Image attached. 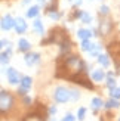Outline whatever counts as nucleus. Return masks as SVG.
I'll list each match as a JSON object with an SVG mask.
<instances>
[{
  "label": "nucleus",
  "instance_id": "nucleus-11",
  "mask_svg": "<svg viewBox=\"0 0 120 121\" xmlns=\"http://www.w3.org/2000/svg\"><path fill=\"white\" fill-rule=\"evenodd\" d=\"M105 86L108 87V89H113V87H116L117 86V81H116V77H114V72L113 71H108L105 74Z\"/></svg>",
  "mask_w": 120,
  "mask_h": 121
},
{
  "label": "nucleus",
  "instance_id": "nucleus-23",
  "mask_svg": "<svg viewBox=\"0 0 120 121\" xmlns=\"http://www.w3.org/2000/svg\"><path fill=\"white\" fill-rule=\"evenodd\" d=\"M76 118L79 120V121H83L86 118V108H83V106H80L79 109H77V115H76Z\"/></svg>",
  "mask_w": 120,
  "mask_h": 121
},
{
  "label": "nucleus",
  "instance_id": "nucleus-27",
  "mask_svg": "<svg viewBox=\"0 0 120 121\" xmlns=\"http://www.w3.org/2000/svg\"><path fill=\"white\" fill-rule=\"evenodd\" d=\"M47 13H49V18H51V19H53V21H58L59 18H61V13H59V12L51 10V12H47Z\"/></svg>",
  "mask_w": 120,
  "mask_h": 121
},
{
  "label": "nucleus",
  "instance_id": "nucleus-2",
  "mask_svg": "<svg viewBox=\"0 0 120 121\" xmlns=\"http://www.w3.org/2000/svg\"><path fill=\"white\" fill-rule=\"evenodd\" d=\"M53 99L58 104H67L70 100V90L64 86H58L53 90Z\"/></svg>",
  "mask_w": 120,
  "mask_h": 121
},
{
  "label": "nucleus",
  "instance_id": "nucleus-25",
  "mask_svg": "<svg viewBox=\"0 0 120 121\" xmlns=\"http://www.w3.org/2000/svg\"><path fill=\"white\" fill-rule=\"evenodd\" d=\"M110 98H113V99H120V87H113V89H110Z\"/></svg>",
  "mask_w": 120,
  "mask_h": 121
},
{
  "label": "nucleus",
  "instance_id": "nucleus-1",
  "mask_svg": "<svg viewBox=\"0 0 120 121\" xmlns=\"http://www.w3.org/2000/svg\"><path fill=\"white\" fill-rule=\"evenodd\" d=\"M15 105V99L9 92L0 90V112H9Z\"/></svg>",
  "mask_w": 120,
  "mask_h": 121
},
{
  "label": "nucleus",
  "instance_id": "nucleus-21",
  "mask_svg": "<svg viewBox=\"0 0 120 121\" xmlns=\"http://www.w3.org/2000/svg\"><path fill=\"white\" fill-rule=\"evenodd\" d=\"M9 60H10V53H8L6 50L0 52V64H2V65H8Z\"/></svg>",
  "mask_w": 120,
  "mask_h": 121
},
{
  "label": "nucleus",
  "instance_id": "nucleus-32",
  "mask_svg": "<svg viewBox=\"0 0 120 121\" xmlns=\"http://www.w3.org/2000/svg\"><path fill=\"white\" fill-rule=\"evenodd\" d=\"M30 2H31V0H22V4H28Z\"/></svg>",
  "mask_w": 120,
  "mask_h": 121
},
{
  "label": "nucleus",
  "instance_id": "nucleus-37",
  "mask_svg": "<svg viewBox=\"0 0 120 121\" xmlns=\"http://www.w3.org/2000/svg\"><path fill=\"white\" fill-rule=\"evenodd\" d=\"M119 121H120V118H119Z\"/></svg>",
  "mask_w": 120,
  "mask_h": 121
},
{
  "label": "nucleus",
  "instance_id": "nucleus-33",
  "mask_svg": "<svg viewBox=\"0 0 120 121\" xmlns=\"http://www.w3.org/2000/svg\"><path fill=\"white\" fill-rule=\"evenodd\" d=\"M82 4V0H76V6H80Z\"/></svg>",
  "mask_w": 120,
  "mask_h": 121
},
{
  "label": "nucleus",
  "instance_id": "nucleus-29",
  "mask_svg": "<svg viewBox=\"0 0 120 121\" xmlns=\"http://www.w3.org/2000/svg\"><path fill=\"white\" fill-rule=\"evenodd\" d=\"M56 112H58V108H56L55 105H52V106L49 108V111H47V115H49V117H53V115H56Z\"/></svg>",
  "mask_w": 120,
  "mask_h": 121
},
{
  "label": "nucleus",
  "instance_id": "nucleus-3",
  "mask_svg": "<svg viewBox=\"0 0 120 121\" xmlns=\"http://www.w3.org/2000/svg\"><path fill=\"white\" fill-rule=\"evenodd\" d=\"M24 62H25L27 66H34L40 62V53H36V52H25L24 55Z\"/></svg>",
  "mask_w": 120,
  "mask_h": 121
},
{
  "label": "nucleus",
  "instance_id": "nucleus-31",
  "mask_svg": "<svg viewBox=\"0 0 120 121\" xmlns=\"http://www.w3.org/2000/svg\"><path fill=\"white\" fill-rule=\"evenodd\" d=\"M27 92H28V90L22 89V87H19V89H18V95H19V96H25V95H27Z\"/></svg>",
  "mask_w": 120,
  "mask_h": 121
},
{
  "label": "nucleus",
  "instance_id": "nucleus-18",
  "mask_svg": "<svg viewBox=\"0 0 120 121\" xmlns=\"http://www.w3.org/2000/svg\"><path fill=\"white\" fill-rule=\"evenodd\" d=\"M91 105H92V108H93V112H97L98 109H101V108L104 106V100L101 99V98H93L92 99V102H91Z\"/></svg>",
  "mask_w": 120,
  "mask_h": 121
},
{
  "label": "nucleus",
  "instance_id": "nucleus-16",
  "mask_svg": "<svg viewBox=\"0 0 120 121\" xmlns=\"http://www.w3.org/2000/svg\"><path fill=\"white\" fill-rule=\"evenodd\" d=\"M97 60H98V64L102 66V68H108L110 66V59L107 55H102V53H99V55L97 56Z\"/></svg>",
  "mask_w": 120,
  "mask_h": 121
},
{
  "label": "nucleus",
  "instance_id": "nucleus-7",
  "mask_svg": "<svg viewBox=\"0 0 120 121\" xmlns=\"http://www.w3.org/2000/svg\"><path fill=\"white\" fill-rule=\"evenodd\" d=\"M14 22H15L14 16L8 13V15H5L2 19H0V28H2L3 31H10V30L14 28Z\"/></svg>",
  "mask_w": 120,
  "mask_h": 121
},
{
  "label": "nucleus",
  "instance_id": "nucleus-15",
  "mask_svg": "<svg viewBox=\"0 0 120 121\" xmlns=\"http://www.w3.org/2000/svg\"><path fill=\"white\" fill-rule=\"evenodd\" d=\"M39 13H40V6H37V4H36V6H30V8L27 9V12H25L27 18H31V19L37 18Z\"/></svg>",
  "mask_w": 120,
  "mask_h": 121
},
{
  "label": "nucleus",
  "instance_id": "nucleus-10",
  "mask_svg": "<svg viewBox=\"0 0 120 121\" xmlns=\"http://www.w3.org/2000/svg\"><path fill=\"white\" fill-rule=\"evenodd\" d=\"M99 44H95V43H92L91 41V39H86V40H82V44H80V49L83 50V52H92L93 49H97Z\"/></svg>",
  "mask_w": 120,
  "mask_h": 121
},
{
  "label": "nucleus",
  "instance_id": "nucleus-13",
  "mask_svg": "<svg viewBox=\"0 0 120 121\" xmlns=\"http://www.w3.org/2000/svg\"><path fill=\"white\" fill-rule=\"evenodd\" d=\"M18 50L22 52V53L31 50V43H30L27 39H19L18 40Z\"/></svg>",
  "mask_w": 120,
  "mask_h": 121
},
{
  "label": "nucleus",
  "instance_id": "nucleus-28",
  "mask_svg": "<svg viewBox=\"0 0 120 121\" xmlns=\"http://www.w3.org/2000/svg\"><path fill=\"white\" fill-rule=\"evenodd\" d=\"M61 121H76V117H74V115H73L71 112H67V114L64 115V118H62Z\"/></svg>",
  "mask_w": 120,
  "mask_h": 121
},
{
  "label": "nucleus",
  "instance_id": "nucleus-5",
  "mask_svg": "<svg viewBox=\"0 0 120 121\" xmlns=\"http://www.w3.org/2000/svg\"><path fill=\"white\" fill-rule=\"evenodd\" d=\"M111 28H113V24L108 18L102 16V19L99 22V34L98 35H108L111 33Z\"/></svg>",
  "mask_w": 120,
  "mask_h": 121
},
{
  "label": "nucleus",
  "instance_id": "nucleus-35",
  "mask_svg": "<svg viewBox=\"0 0 120 121\" xmlns=\"http://www.w3.org/2000/svg\"><path fill=\"white\" fill-rule=\"evenodd\" d=\"M37 2H40V3H46L47 0H37Z\"/></svg>",
  "mask_w": 120,
  "mask_h": 121
},
{
  "label": "nucleus",
  "instance_id": "nucleus-8",
  "mask_svg": "<svg viewBox=\"0 0 120 121\" xmlns=\"http://www.w3.org/2000/svg\"><path fill=\"white\" fill-rule=\"evenodd\" d=\"M14 28H15L16 34H24V33L27 31L28 25H27V22H25L24 18H16L15 22H14Z\"/></svg>",
  "mask_w": 120,
  "mask_h": 121
},
{
  "label": "nucleus",
  "instance_id": "nucleus-17",
  "mask_svg": "<svg viewBox=\"0 0 120 121\" xmlns=\"http://www.w3.org/2000/svg\"><path fill=\"white\" fill-rule=\"evenodd\" d=\"M77 37L80 40H86V39H91L92 37V31L88 28H80L79 31H77Z\"/></svg>",
  "mask_w": 120,
  "mask_h": 121
},
{
  "label": "nucleus",
  "instance_id": "nucleus-26",
  "mask_svg": "<svg viewBox=\"0 0 120 121\" xmlns=\"http://www.w3.org/2000/svg\"><path fill=\"white\" fill-rule=\"evenodd\" d=\"M108 13H110V8H108V6H101V8H99V15L101 16H108Z\"/></svg>",
  "mask_w": 120,
  "mask_h": 121
},
{
  "label": "nucleus",
  "instance_id": "nucleus-14",
  "mask_svg": "<svg viewBox=\"0 0 120 121\" xmlns=\"http://www.w3.org/2000/svg\"><path fill=\"white\" fill-rule=\"evenodd\" d=\"M33 30L39 35H43L45 34V27H43V22H42L39 18H34V22H33Z\"/></svg>",
  "mask_w": 120,
  "mask_h": 121
},
{
  "label": "nucleus",
  "instance_id": "nucleus-19",
  "mask_svg": "<svg viewBox=\"0 0 120 121\" xmlns=\"http://www.w3.org/2000/svg\"><path fill=\"white\" fill-rule=\"evenodd\" d=\"M104 106L107 108V109H116V108H120V102H119V99L110 98V100H107L104 104Z\"/></svg>",
  "mask_w": 120,
  "mask_h": 121
},
{
  "label": "nucleus",
  "instance_id": "nucleus-4",
  "mask_svg": "<svg viewBox=\"0 0 120 121\" xmlns=\"http://www.w3.org/2000/svg\"><path fill=\"white\" fill-rule=\"evenodd\" d=\"M108 53L113 56V59H114L116 66H119V65H120V41L111 43V44L108 46Z\"/></svg>",
  "mask_w": 120,
  "mask_h": 121
},
{
  "label": "nucleus",
  "instance_id": "nucleus-22",
  "mask_svg": "<svg viewBox=\"0 0 120 121\" xmlns=\"http://www.w3.org/2000/svg\"><path fill=\"white\" fill-rule=\"evenodd\" d=\"M80 21H82L83 24H91V22H92V15L89 13V12H82Z\"/></svg>",
  "mask_w": 120,
  "mask_h": 121
},
{
  "label": "nucleus",
  "instance_id": "nucleus-34",
  "mask_svg": "<svg viewBox=\"0 0 120 121\" xmlns=\"http://www.w3.org/2000/svg\"><path fill=\"white\" fill-rule=\"evenodd\" d=\"M2 49H3V41L0 40V50H2Z\"/></svg>",
  "mask_w": 120,
  "mask_h": 121
},
{
  "label": "nucleus",
  "instance_id": "nucleus-6",
  "mask_svg": "<svg viewBox=\"0 0 120 121\" xmlns=\"http://www.w3.org/2000/svg\"><path fill=\"white\" fill-rule=\"evenodd\" d=\"M6 75H8V81L12 84V86H15V84H19L21 74H19V72H18L15 68H12V66H9V68L6 69Z\"/></svg>",
  "mask_w": 120,
  "mask_h": 121
},
{
  "label": "nucleus",
  "instance_id": "nucleus-20",
  "mask_svg": "<svg viewBox=\"0 0 120 121\" xmlns=\"http://www.w3.org/2000/svg\"><path fill=\"white\" fill-rule=\"evenodd\" d=\"M24 121H46V120L40 114H30V115H27L24 118Z\"/></svg>",
  "mask_w": 120,
  "mask_h": 121
},
{
  "label": "nucleus",
  "instance_id": "nucleus-30",
  "mask_svg": "<svg viewBox=\"0 0 120 121\" xmlns=\"http://www.w3.org/2000/svg\"><path fill=\"white\" fill-rule=\"evenodd\" d=\"M22 98H24V99H22V102H24V105H27V106H30V105L33 104V100H31V98H30V96H27V95H25V96H22Z\"/></svg>",
  "mask_w": 120,
  "mask_h": 121
},
{
  "label": "nucleus",
  "instance_id": "nucleus-24",
  "mask_svg": "<svg viewBox=\"0 0 120 121\" xmlns=\"http://www.w3.org/2000/svg\"><path fill=\"white\" fill-rule=\"evenodd\" d=\"M80 99V92L77 89H71L70 90V100H79Z\"/></svg>",
  "mask_w": 120,
  "mask_h": 121
},
{
  "label": "nucleus",
  "instance_id": "nucleus-12",
  "mask_svg": "<svg viewBox=\"0 0 120 121\" xmlns=\"http://www.w3.org/2000/svg\"><path fill=\"white\" fill-rule=\"evenodd\" d=\"M31 86H33V78L30 77V75H22L19 78V87L25 89V90H30Z\"/></svg>",
  "mask_w": 120,
  "mask_h": 121
},
{
  "label": "nucleus",
  "instance_id": "nucleus-9",
  "mask_svg": "<svg viewBox=\"0 0 120 121\" xmlns=\"http://www.w3.org/2000/svg\"><path fill=\"white\" fill-rule=\"evenodd\" d=\"M91 78H92V81L93 83H102L105 80V71L104 69H93L91 72Z\"/></svg>",
  "mask_w": 120,
  "mask_h": 121
},
{
  "label": "nucleus",
  "instance_id": "nucleus-36",
  "mask_svg": "<svg viewBox=\"0 0 120 121\" xmlns=\"http://www.w3.org/2000/svg\"><path fill=\"white\" fill-rule=\"evenodd\" d=\"M51 121H55V120H51Z\"/></svg>",
  "mask_w": 120,
  "mask_h": 121
}]
</instances>
